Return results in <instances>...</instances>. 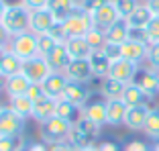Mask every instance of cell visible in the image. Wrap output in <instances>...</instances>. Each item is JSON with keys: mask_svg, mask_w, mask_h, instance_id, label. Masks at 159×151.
I'll use <instances>...</instances> for the list:
<instances>
[{"mask_svg": "<svg viewBox=\"0 0 159 151\" xmlns=\"http://www.w3.org/2000/svg\"><path fill=\"white\" fill-rule=\"evenodd\" d=\"M51 66L47 63L45 57L37 55L33 57V59H29V62L23 63V74L29 78V82L31 84H43V82L49 78V74H51Z\"/></svg>", "mask_w": 159, "mask_h": 151, "instance_id": "6", "label": "cell"}, {"mask_svg": "<svg viewBox=\"0 0 159 151\" xmlns=\"http://www.w3.org/2000/svg\"><path fill=\"white\" fill-rule=\"evenodd\" d=\"M145 33H147V39H149V45L151 43H159V16L151 19V23L145 27Z\"/></svg>", "mask_w": 159, "mask_h": 151, "instance_id": "37", "label": "cell"}, {"mask_svg": "<svg viewBox=\"0 0 159 151\" xmlns=\"http://www.w3.org/2000/svg\"><path fill=\"white\" fill-rule=\"evenodd\" d=\"M151 108L147 106V104H143V106H133V108L126 110V118H125V125L131 131H143V127H145L147 123V117H149Z\"/></svg>", "mask_w": 159, "mask_h": 151, "instance_id": "18", "label": "cell"}, {"mask_svg": "<svg viewBox=\"0 0 159 151\" xmlns=\"http://www.w3.org/2000/svg\"><path fill=\"white\" fill-rule=\"evenodd\" d=\"M133 82H135L149 98H153V96L159 94V76H157V71L151 70V67L149 70H141L139 67V71H137Z\"/></svg>", "mask_w": 159, "mask_h": 151, "instance_id": "11", "label": "cell"}, {"mask_svg": "<svg viewBox=\"0 0 159 151\" xmlns=\"http://www.w3.org/2000/svg\"><path fill=\"white\" fill-rule=\"evenodd\" d=\"M23 59L16 57L12 51L6 49L2 59H0V76H4V78H12V76H19L23 74Z\"/></svg>", "mask_w": 159, "mask_h": 151, "instance_id": "23", "label": "cell"}, {"mask_svg": "<svg viewBox=\"0 0 159 151\" xmlns=\"http://www.w3.org/2000/svg\"><path fill=\"white\" fill-rule=\"evenodd\" d=\"M75 8H78L75 0H49V4H47V10L53 14L55 23H59V25L63 23Z\"/></svg>", "mask_w": 159, "mask_h": 151, "instance_id": "22", "label": "cell"}, {"mask_svg": "<svg viewBox=\"0 0 159 151\" xmlns=\"http://www.w3.org/2000/svg\"><path fill=\"white\" fill-rule=\"evenodd\" d=\"M67 84H70V80L66 78L63 71H51L49 78L41 84V88H43V94H45L47 98L61 100V96H63V92H66Z\"/></svg>", "mask_w": 159, "mask_h": 151, "instance_id": "9", "label": "cell"}, {"mask_svg": "<svg viewBox=\"0 0 159 151\" xmlns=\"http://www.w3.org/2000/svg\"><path fill=\"white\" fill-rule=\"evenodd\" d=\"M20 2H23L31 12H33V10H43V8H47V4H49V0H20Z\"/></svg>", "mask_w": 159, "mask_h": 151, "instance_id": "39", "label": "cell"}, {"mask_svg": "<svg viewBox=\"0 0 159 151\" xmlns=\"http://www.w3.org/2000/svg\"><path fill=\"white\" fill-rule=\"evenodd\" d=\"M145 2H149V0H145Z\"/></svg>", "mask_w": 159, "mask_h": 151, "instance_id": "47", "label": "cell"}, {"mask_svg": "<svg viewBox=\"0 0 159 151\" xmlns=\"http://www.w3.org/2000/svg\"><path fill=\"white\" fill-rule=\"evenodd\" d=\"M106 0H82V4H80V8L88 10V12H94V10L98 8V6H102Z\"/></svg>", "mask_w": 159, "mask_h": 151, "instance_id": "41", "label": "cell"}, {"mask_svg": "<svg viewBox=\"0 0 159 151\" xmlns=\"http://www.w3.org/2000/svg\"><path fill=\"white\" fill-rule=\"evenodd\" d=\"M8 51H12L16 57H20L23 62H29L33 57L39 55V39L35 33L27 31V33H20V35H12L10 39V45H8Z\"/></svg>", "mask_w": 159, "mask_h": 151, "instance_id": "4", "label": "cell"}, {"mask_svg": "<svg viewBox=\"0 0 159 151\" xmlns=\"http://www.w3.org/2000/svg\"><path fill=\"white\" fill-rule=\"evenodd\" d=\"M106 33V41L112 43V45H122V43L129 41V33H131V27L126 23V19H118L116 23L110 29L104 31Z\"/></svg>", "mask_w": 159, "mask_h": 151, "instance_id": "24", "label": "cell"}, {"mask_svg": "<svg viewBox=\"0 0 159 151\" xmlns=\"http://www.w3.org/2000/svg\"><path fill=\"white\" fill-rule=\"evenodd\" d=\"M147 51H149V45L147 43H139V41H133V39H129L126 43L120 45V57L137 63V66L147 59Z\"/></svg>", "mask_w": 159, "mask_h": 151, "instance_id": "14", "label": "cell"}, {"mask_svg": "<svg viewBox=\"0 0 159 151\" xmlns=\"http://www.w3.org/2000/svg\"><path fill=\"white\" fill-rule=\"evenodd\" d=\"M147 6H149V10L153 12V16H159V0H149V2H145Z\"/></svg>", "mask_w": 159, "mask_h": 151, "instance_id": "44", "label": "cell"}, {"mask_svg": "<svg viewBox=\"0 0 159 151\" xmlns=\"http://www.w3.org/2000/svg\"><path fill=\"white\" fill-rule=\"evenodd\" d=\"M112 2H114V6H116L120 19H129V16L133 14V10L141 4L139 0H112Z\"/></svg>", "mask_w": 159, "mask_h": 151, "instance_id": "34", "label": "cell"}, {"mask_svg": "<svg viewBox=\"0 0 159 151\" xmlns=\"http://www.w3.org/2000/svg\"><path fill=\"white\" fill-rule=\"evenodd\" d=\"M137 71H139V66L125 57H118L110 63V71H108V78H112V80H118L122 84H131L135 80Z\"/></svg>", "mask_w": 159, "mask_h": 151, "instance_id": "7", "label": "cell"}, {"mask_svg": "<svg viewBox=\"0 0 159 151\" xmlns=\"http://www.w3.org/2000/svg\"><path fill=\"white\" fill-rule=\"evenodd\" d=\"M23 131L25 118H20L8 104H0V137H20Z\"/></svg>", "mask_w": 159, "mask_h": 151, "instance_id": "5", "label": "cell"}, {"mask_svg": "<svg viewBox=\"0 0 159 151\" xmlns=\"http://www.w3.org/2000/svg\"><path fill=\"white\" fill-rule=\"evenodd\" d=\"M10 39H12V35H10L8 31L4 29V25L0 23V49H8Z\"/></svg>", "mask_w": 159, "mask_h": 151, "instance_id": "42", "label": "cell"}, {"mask_svg": "<svg viewBox=\"0 0 159 151\" xmlns=\"http://www.w3.org/2000/svg\"><path fill=\"white\" fill-rule=\"evenodd\" d=\"M61 100H66V102L74 104L78 108H84V104L90 100V90L86 84H80V82H70L61 96Z\"/></svg>", "mask_w": 159, "mask_h": 151, "instance_id": "12", "label": "cell"}, {"mask_svg": "<svg viewBox=\"0 0 159 151\" xmlns=\"http://www.w3.org/2000/svg\"><path fill=\"white\" fill-rule=\"evenodd\" d=\"M4 51H6V49H0V59H2V55H4Z\"/></svg>", "mask_w": 159, "mask_h": 151, "instance_id": "46", "label": "cell"}, {"mask_svg": "<svg viewBox=\"0 0 159 151\" xmlns=\"http://www.w3.org/2000/svg\"><path fill=\"white\" fill-rule=\"evenodd\" d=\"M63 74H66V78L70 82H80V84H88L94 78L92 66H90L88 59H71Z\"/></svg>", "mask_w": 159, "mask_h": 151, "instance_id": "10", "label": "cell"}, {"mask_svg": "<svg viewBox=\"0 0 159 151\" xmlns=\"http://www.w3.org/2000/svg\"><path fill=\"white\" fill-rule=\"evenodd\" d=\"M6 8H8V2H6V0H0V21H2V16H4Z\"/></svg>", "mask_w": 159, "mask_h": 151, "instance_id": "45", "label": "cell"}, {"mask_svg": "<svg viewBox=\"0 0 159 151\" xmlns=\"http://www.w3.org/2000/svg\"><path fill=\"white\" fill-rule=\"evenodd\" d=\"M45 59H47V63L51 66L53 71H66V67L70 66V62H71V57H70V53H67V49H66L63 43H59Z\"/></svg>", "mask_w": 159, "mask_h": 151, "instance_id": "25", "label": "cell"}, {"mask_svg": "<svg viewBox=\"0 0 159 151\" xmlns=\"http://www.w3.org/2000/svg\"><path fill=\"white\" fill-rule=\"evenodd\" d=\"M63 45H66L71 59H90V55L94 51L90 47V43L86 41V37H70V39H66Z\"/></svg>", "mask_w": 159, "mask_h": 151, "instance_id": "17", "label": "cell"}, {"mask_svg": "<svg viewBox=\"0 0 159 151\" xmlns=\"http://www.w3.org/2000/svg\"><path fill=\"white\" fill-rule=\"evenodd\" d=\"M61 27H63V33H66L67 39L70 37H86V35L94 29L92 12H88V10H84V8L78 6V8L61 23Z\"/></svg>", "mask_w": 159, "mask_h": 151, "instance_id": "2", "label": "cell"}, {"mask_svg": "<svg viewBox=\"0 0 159 151\" xmlns=\"http://www.w3.org/2000/svg\"><path fill=\"white\" fill-rule=\"evenodd\" d=\"M90 66H92V71H94V78H100V80H104V78H108V71H110V57L104 53V49H96V51H92V55H90Z\"/></svg>", "mask_w": 159, "mask_h": 151, "instance_id": "21", "label": "cell"}, {"mask_svg": "<svg viewBox=\"0 0 159 151\" xmlns=\"http://www.w3.org/2000/svg\"><path fill=\"white\" fill-rule=\"evenodd\" d=\"M57 102L59 100L55 98H47V96H43L41 100H37L35 102V108H33V118L37 121L39 125L45 123V121H49V118H53L57 114Z\"/></svg>", "mask_w": 159, "mask_h": 151, "instance_id": "16", "label": "cell"}, {"mask_svg": "<svg viewBox=\"0 0 159 151\" xmlns=\"http://www.w3.org/2000/svg\"><path fill=\"white\" fill-rule=\"evenodd\" d=\"M126 110H129V106L122 100H106V125H110V127L125 125Z\"/></svg>", "mask_w": 159, "mask_h": 151, "instance_id": "20", "label": "cell"}, {"mask_svg": "<svg viewBox=\"0 0 159 151\" xmlns=\"http://www.w3.org/2000/svg\"><path fill=\"white\" fill-rule=\"evenodd\" d=\"M29 98H31V100H33V102H37V100H41L43 98V96H45V94H43V88H41V84H33V86H31V90H29Z\"/></svg>", "mask_w": 159, "mask_h": 151, "instance_id": "43", "label": "cell"}, {"mask_svg": "<svg viewBox=\"0 0 159 151\" xmlns=\"http://www.w3.org/2000/svg\"><path fill=\"white\" fill-rule=\"evenodd\" d=\"M104 53L110 57V62L118 59L120 57V45H112V43H106V47H104Z\"/></svg>", "mask_w": 159, "mask_h": 151, "instance_id": "40", "label": "cell"}, {"mask_svg": "<svg viewBox=\"0 0 159 151\" xmlns=\"http://www.w3.org/2000/svg\"><path fill=\"white\" fill-rule=\"evenodd\" d=\"M147 98H149V96H147L135 82H131V84H126L125 94H122L120 100L129 106V108H133V106H143V104H147Z\"/></svg>", "mask_w": 159, "mask_h": 151, "instance_id": "26", "label": "cell"}, {"mask_svg": "<svg viewBox=\"0 0 159 151\" xmlns=\"http://www.w3.org/2000/svg\"><path fill=\"white\" fill-rule=\"evenodd\" d=\"M55 25L57 23H55V19H53V14L49 12L47 8L33 10V12H31V33L45 35V33H49Z\"/></svg>", "mask_w": 159, "mask_h": 151, "instance_id": "13", "label": "cell"}, {"mask_svg": "<svg viewBox=\"0 0 159 151\" xmlns=\"http://www.w3.org/2000/svg\"><path fill=\"white\" fill-rule=\"evenodd\" d=\"M147 137L151 139H159V108H151L149 117H147V123L143 127Z\"/></svg>", "mask_w": 159, "mask_h": 151, "instance_id": "31", "label": "cell"}, {"mask_svg": "<svg viewBox=\"0 0 159 151\" xmlns=\"http://www.w3.org/2000/svg\"><path fill=\"white\" fill-rule=\"evenodd\" d=\"M31 82L25 74H19V76H12V78H6L4 82V92L8 98H14V96H25L29 94V90H31Z\"/></svg>", "mask_w": 159, "mask_h": 151, "instance_id": "19", "label": "cell"}, {"mask_svg": "<svg viewBox=\"0 0 159 151\" xmlns=\"http://www.w3.org/2000/svg\"><path fill=\"white\" fill-rule=\"evenodd\" d=\"M82 117H86L92 123H96L98 127L106 125V100H92L90 98L84 104V108H82Z\"/></svg>", "mask_w": 159, "mask_h": 151, "instance_id": "15", "label": "cell"}, {"mask_svg": "<svg viewBox=\"0 0 159 151\" xmlns=\"http://www.w3.org/2000/svg\"><path fill=\"white\" fill-rule=\"evenodd\" d=\"M147 62H149L151 70L159 71V43H151L149 51H147Z\"/></svg>", "mask_w": 159, "mask_h": 151, "instance_id": "38", "label": "cell"}, {"mask_svg": "<svg viewBox=\"0 0 159 151\" xmlns=\"http://www.w3.org/2000/svg\"><path fill=\"white\" fill-rule=\"evenodd\" d=\"M74 129H78L80 133H84V135H88L90 139L94 137V135H96V133L100 131V127L96 123H92V121H88V118L86 117H80L78 121H75L74 123Z\"/></svg>", "mask_w": 159, "mask_h": 151, "instance_id": "35", "label": "cell"}, {"mask_svg": "<svg viewBox=\"0 0 159 151\" xmlns=\"http://www.w3.org/2000/svg\"><path fill=\"white\" fill-rule=\"evenodd\" d=\"M120 19L118 16V10L116 6H114L112 0H106L102 6H98V8L92 12V21H94V27L102 29V31H106V29H110L116 21Z\"/></svg>", "mask_w": 159, "mask_h": 151, "instance_id": "8", "label": "cell"}, {"mask_svg": "<svg viewBox=\"0 0 159 151\" xmlns=\"http://www.w3.org/2000/svg\"><path fill=\"white\" fill-rule=\"evenodd\" d=\"M157 76H159V71H157Z\"/></svg>", "mask_w": 159, "mask_h": 151, "instance_id": "48", "label": "cell"}, {"mask_svg": "<svg viewBox=\"0 0 159 151\" xmlns=\"http://www.w3.org/2000/svg\"><path fill=\"white\" fill-rule=\"evenodd\" d=\"M57 117L66 118V121H70V123H75V121L82 117V108L66 102V100H59V102H57Z\"/></svg>", "mask_w": 159, "mask_h": 151, "instance_id": "30", "label": "cell"}, {"mask_svg": "<svg viewBox=\"0 0 159 151\" xmlns=\"http://www.w3.org/2000/svg\"><path fill=\"white\" fill-rule=\"evenodd\" d=\"M86 41L90 43V47L96 51V49H104L106 47V33H104L102 29H98V27H94L92 31H90L88 35H86Z\"/></svg>", "mask_w": 159, "mask_h": 151, "instance_id": "32", "label": "cell"}, {"mask_svg": "<svg viewBox=\"0 0 159 151\" xmlns=\"http://www.w3.org/2000/svg\"><path fill=\"white\" fill-rule=\"evenodd\" d=\"M125 88L126 84L118 80H112V78H104L102 86H100V92H102L104 100H120L122 94H125Z\"/></svg>", "mask_w": 159, "mask_h": 151, "instance_id": "29", "label": "cell"}, {"mask_svg": "<svg viewBox=\"0 0 159 151\" xmlns=\"http://www.w3.org/2000/svg\"><path fill=\"white\" fill-rule=\"evenodd\" d=\"M151 19H153V12L149 10V6L147 4H139L135 10H133L131 16L126 19V23H129L131 29H145L147 25L151 23Z\"/></svg>", "mask_w": 159, "mask_h": 151, "instance_id": "28", "label": "cell"}, {"mask_svg": "<svg viewBox=\"0 0 159 151\" xmlns=\"http://www.w3.org/2000/svg\"><path fill=\"white\" fill-rule=\"evenodd\" d=\"M37 39H39V55H41V57H47L49 53L53 51V49L57 47V45H59V43H57L49 33H45V35H37Z\"/></svg>", "mask_w": 159, "mask_h": 151, "instance_id": "33", "label": "cell"}, {"mask_svg": "<svg viewBox=\"0 0 159 151\" xmlns=\"http://www.w3.org/2000/svg\"><path fill=\"white\" fill-rule=\"evenodd\" d=\"M0 23L4 25V29L8 31L10 35H20L31 31V10L19 2V4H8L4 16Z\"/></svg>", "mask_w": 159, "mask_h": 151, "instance_id": "1", "label": "cell"}, {"mask_svg": "<svg viewBox=\"0 0 159 151\" xmlns=\"http://www.w3.org/2000/svg\"><path fill=\"white\" fill-rule=\"evenodd\" d=\"M8 106L14 110V112L19 114L20 118H33V108H35V102L29 98L27 94L25 96H14V98L8 100Z\"/></svg>", "mask_w": 159, "mask_h": 151, "instance_id": "27", "label": "cell"}, {"mask_svg": "<svg viewBox=\"0 0 159 151\" xmlns=\"http://www.w3.org/2000/svg\"><path fill=\"white\" fill-rule=\"evenodd\" d=\"M0 151H23L20 137H0Z\"/></svg>", "mask_w": 159, "mask_h": 151, "instance_id": "36", "label": "cell"}, {"mask_svg": "<svg viewBox=\"0 0 159 151\" xmlns=\"http://www.w3.org/2000/svg\"><path fill=\"white\" fill-rule=\"evenodd\" d=\"M71 131H74V123L57 117V114L49 121H45V123H41V137L45 143H51V145L63 143L66 139H70Z\"/></svg>", "mask_w": 159, "mask_h": 151, "instance_id": "3", "label": "cell"}]
</instances>
